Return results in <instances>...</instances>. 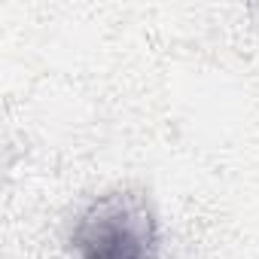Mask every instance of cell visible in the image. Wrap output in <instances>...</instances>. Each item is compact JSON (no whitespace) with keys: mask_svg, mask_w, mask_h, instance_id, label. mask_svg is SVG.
Masks as SVG:
<instances>
[{"mask_svg":"<svg viewBox=\"0 0 259 259\" xmlns=\"http://www.w3.org/2000/svg\"><path fill=\"white\" fill-rule=\"evenodd\" d=\"M76 259H159V226L150 201L138 192L95 198L70 235Z\"/></svg>","mask_w":259,"mask_h":259,"instance_id":"obj_1","label":"cell"}]
</instances>
